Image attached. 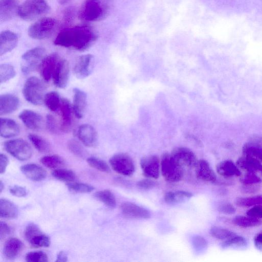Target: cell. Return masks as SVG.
<instances>
[{"instance_id": "cell-1", "label": "cell", "mask_w": 262, "mask_h": 262, "mask_svg": "<svg viewBox=\"0 0 262 262\" xmlns=\"http://www.w3.org/2000/svg\"><path fill=\"white\" fill-rule=\"evenodd\" d=\"M97 38V32L91 27L77 26L65 28L60 31L55 39L54 44L83 51L91 47Z\"/></svg>"}, {"instance_id": "cell-2", "label": "cell", "mask_w": 262, "mask_h": 262, "mask_svg": "<svg viewBox=\"0 0 262 262\" xmlns=\"http://www.w3.org/2000/svg\"><path fill=\"white\" fill-rule=\"evenodd\" d=\"M110 0H84L79 11L80 19L96 21L104 19L107 15Z\"/></svg>"}, {"instance_id": "cell-3", "label": "cell", "mask_w": 262, "mask_h": 262, "mask_svg": "<svg viewBox=\"0 0 262 262\" xmlns=\"http://www.w3.org/2000/svg\"><path fill=\"white\" fill-rule=\"evenodd\" d=\"M23 94L25 99L29 103L39 105L43 102L45 96V86L40 79L32 76L25 81Z\"/></svg>"}, {"instance_id": "cell-4", "label": "cell", "mask_w": 262, "mask_h": 262, "mask_svg": "<svg viewBox=\"0 0 262 262\" xmlns=\"http://www.w3.org/2000/svg\"><path fill=\"white\" fill-rule=\"evenodd\" d=\"M49 10L45 0H25L19 7L18 15L24 20H32L46 14Z\"/></svg>"}, {"instance_id": "cell-5", "label": "cell", "mask_w": 262, "mask_h": 262, "mask_svg": "<svg viewBox=\"0 0 262 262\" xmlns=\"http://www.w3.org/2000/svg\"><path fill=\"white\" fill-rule=\"evenodd\" d=\"M57 21L52 17H42L28 28V35L35 39H44L50 37L56 31Z\"/></svg>"}, {"instance_id": "cell-6", "label": "cell", "mask_w": 262, "mask_h": 262, "mask_svg": "<svg viewBox=\"0 0 262 262\" xmlns=\"http://www.w3.org/2000/svg\"><path fill=\"white\" fill-rule=\"evenodd\" d=\"M161 170L165 180L169 182H177L183 176V167L171 157L170 154L165 153L161 157Z\"/></svg>"}, {"instance_id": "cell-7", "label": "cell", "mask_w": 262, "mask_h": 262, "mask_svg": "<svg viewBox=\"0 0 262 262\" xmlns=\"http://www.w3.org/2000/svg\"><path fill=\"white\" fill-rule=\"evenodd\" d=\"M46 56V50L36 47L28 50L21 56V70L24 74H28L39 68Z\"/></svg>"}, {"instance_id": "cell-8", "label": "cell", "mask_w": 262, "mask_h": 262, "mask_svg": "<svg viewBox=\"0 0 262 262\" xmlns=\"http://www.w3.org/2000/svg\"><path fill=\"white\" fill-rule=\"evenodd\" d=\"M6 151L19 161L29 159L32 155L30 144L23 139L17 138L6 141L4 143Z\"/></svg>"}, {"instance_id": "cell-9", "label": "cell", "mask_w": 262, "mask_h": 262, "mask_svg": "<svg viewBox=\"0 0 262 262\" xmlns=\"http://www.w3.org/2000/svg\"><path fill=\"white\" fill-rule=\"evenodd\" d=\"M109 162L113 169L121 175L129 176L135 171L134 162L126 154H116L110 159Z\"/></svg>"}, {"instance_id": "cell-10", "label": "cell", "mask_w": 262, "mask_h": 262, "mask_svg": "<svg viewBox=\"0 0 262 262\" xmlns=\"http://www.w3.org/2000/svg\"><path fill=\"white\" fill-rule=\"evenodd\" d=\"M94 69V56L88 54L79 56L76 60L73 72L80 79H84L91 75Z\"/></svg>"}, {"instance_id": "cell-11", "label": "cell", "mask_w": 262, "mask_h": 262, "mask_svg": "<svg viewBox=\"0 0 262 262\" xmlns=\"http://www.w3.org/2000/svg\"><path fill=\"white\" fill-rule=\"evenodd\" d=\"M173 159L183 168L194 167L198 160L194 153L190 149L184 147L174 148L171 154Z\"/></svg>"}, {"instance_id": "cell-12", "label": "cell", "mask_w": 262, "mask_h": 262, "mask_svg": "<svg viewBox=\"0 0 262 262\" xmlns=\"http://www.w3.org/2000/svg\"><path fill=\"white\" fill-rule=\"evenodd\" d=\"M69 75L68 61L65 59L60 58L52 76L54 84L59 88H65L68 83Z\"/></svg>"}, {"instance_id": "cell-13", "label": "cell", "mask_w": 262, "mask_h": 262, "mask_svg": "<svg viewBox=\"0 0 262 262\" xmlns=\"http://www.w3.org/2000/svg\"><path fill=\"white\" fill-rule=\"evenodd\" d=\"M140 166L145 177L150 179H157L160 174V161L155 155L146 156L140 161Z\"/></svg>"}, {"instance_id": "cell-14", "label": "cell", "mask_w": 262, "mask_h": 262, "mask_svg": "<svg viewBox=\"0 0 262 262\" xmlns=\"http://www.w3.org/2000/svg\"><path fill=\"white\" fill-rule=\"evenodd\" d=\"M77 134L79 141L84 146L89 147L96 146L98 141L97 134L91 125H81L78 128Z\"/></svg>"}, {"instance_id": "cell-15", "label": "cell", "mask_w": 262, "mask_h": 262, "mask_svg": "<svg viewBox=\"0 0 262 262\" xmlns=\"http://www.w3.org/2000/svg\"><path fill=\"white\" fill-rule=\"evenodd\" d=\"M60 112V124L59 128L63 132H68L71 128L74 113L72 105L68 99L62 98L59 107Z\"/></svg>"}, {"instance_id": "cell-16", "label": "cell", "mask_w": 262, "mask_h": 262, "mask_svg": "<svg viewBox=\"0 0 262 262\" xmlns=\"http://www.w3.org/2000/svg\"><path fill=\"white\" fill-rule=\"evenodd\" d=\"M60 59L59 55L55 53L46 55L41 61L39 70L40 74L45 81H49L52 77L56 65Z\"/></svg>"}, {"instance_id": "cell-17", "label": "cell", "mask_w": 262, "mask_h": 262, "mask_svg": "<svg viewBox=\"0 0 262 262\" xmlns=\"http://www.w3.org/2000/svg\"><path fill=\"white\" fill-rule=\"evenodd\" d=\"M18 117L29 129L38 130L43 126V120L42 116L33 111L25 110L19 114Z\"/></svg>"}, {"instance_id": "cell-18", "label": "cell", "mask_w": 262, "mask_h": 262, "mask_svg": "<svg viewBox=\"0 0 262 262\" xmlns=\"http://www.w3.org/2000/svg\"><path fill=\"white\" fill-rule=\"evenodd\" d=\"M121 210L123 214L129 218L147 219L150 216L148 210L132 202L123 203L121 205Z\"/></svg>"}, {"instance_id": "cell-19", "label": "cell", "mask_w": 262, "mask_h": 262, "mask_svg": "<svg viewBox=\"0 0 262 262\" xmlns=\"http://www.w3.org/2000/svg\"><path fill=\"white\" fill-rule=\"evenodd\" d=\"M194 167L196 176L199 179L211 183L216 181V174L209 163L205 160H198Z\"/></svg>"}, {"instance_id": "cell-20", "label": "cell", "mask_w": 262, "mask_h": 262, "mask_svg": "<svg viewBox=\"0 0 262 262\" xmlns=\"http://www.w3.org/2000/svg\"><path fill=\"white\" fill-rule=\"evenodd\" d=\"M73 108L75 116L79 119L82 118L85 112L87 96L84 92L78 88L73 89Z\"/></svg>"}, {"instance_id": "cell-21", "label": "cell", "mask_w": 262, "mask_h": 262, "mask_svg": "<svg viewBox=\"0 0 262 262\" xmlns=\"http://www.w3.org/2000/svg\"><path fill=\"white\" fill-rule=\"evenodd\" d=\"M19 6L18 0H0V20L4 22L12 19L16 14Z\"/></svg>"}, {"instance_id": "cell-22", "label": "cell", "mask_w": 262, "mask_h": 262, "mask_svg": "<svg viewBox=\"0 0 262 262\" xmlns=\"http://www.w3.org/2000/svg\"><path fill=\"white\" fill-rule=\"evenodd\" d=\"M19 106L18 98L11 94H5L0 96L1 116L11 114L17 110Z\"/></svg>"}, {"instance_id": "cell-23", "label": "cell", "mask_w": 262, "mask_h": 262, "mask_svg": "<svg viewBox=\"0 0 262 262\" xmlns=\"http://www.w3.org/2000/svg\"><path fill=\"white\" fill-rule=\"evenodd\" d=\"M17 35L9 30H5L0 34V55L12 51L17 45Z\"/></svg>"}, {"instance_id": "cell-24", "label": "cell", "mask_w": 262, "mask_h": 262, "mask_svg": "<svg viewBox=\"0 0 262 262\" xmlns=\"http://www.w3.org/2000/svg\"><path fill=\"white\" fill-rule=\"evenodd\" d=\"M20 170L27 178L34 181H42L47 177L45 169L35 164L24 165L20 167Z\"/></svg>"}, {"instance_id": "cell-25", "label": "cell", "mask_w": 262, "mask_h": 262, "mask_svg": "<svg viewBox=\"0 0 262 262\" xmlns=\"http://www.w3.org/2000/svg\"><path fill=\"white\" fill-rule=\"evenodd\" d=\"M20 128L13 119L1 118L0 119V135L3 138H10L19 135Z\"/></svg>"}, {"instance_id": "cell-26", "label": "cell", "mask_w": 262, "mask_h": 262, "mask_svg": "<svg viewBox=\"0 0 262 262\" xmlns=\"http://www.w3.org/2000/svg\"><path fill=\"white\" fill-rule=\"evenodd\" d=\"M23 242L17 238H11L5 243L3 253L5 256L10 259L15 258L23 248Z\"/></svg>"}, {"instance_id": "cell-27", "label": "cell", "mask_w": 262, "mask_h": 262, "mask_svg": "<svg viewBox=\"0 0 262 262\" xmlns=\"http://www.w3.org/2000/svg\"><path fill=\"white\" fill-rule=\"evenodd\" d=\"M236 165L247 172H255L262 171V164L260 161L248 156L244 155L239 158L236 162Z\"/></svg>"}, {"instance_id": "cell-28", "label": "cell", "mask_w": 262, "mask_h": 262, "mask_svg": "<svg viewBox=\"0 0 262 262\" xmlns=\"http://www.w3.org/2000/svg\"><path fill=\"white\" fill-rule=\"evenodd\" d=\"M216 171L224 177L239 176L241 172L237 166L231 160H227L220 162L216 166Z\"/></svg>"}, {"instance_id": "cell-29", "label": "cell", "mask_w": 262, "mask_h": 262, "mask_svg": "<svg viewBox=\"0 0 262 262\" xmlns=\"http://www.w3.org/2000/svg\"><path fill=\"white\" fill-rule=\"evenodd\" d=\"M18 209L11 201L6 199L0 200V216L5 219H13L18 215Z\"/></svg>"}, {"instance_id": "cell-30", "label": "cell", "mask_w": 262, "mask_h": 262, "mask_svg": "<svg viewBox=\"0 0 262 262\" xmlns=\"http://www.w3.org/2000/svg\"><path fill=\"white\" fill-rule=\"evenodd\" d=\"M192 196L191 193L186 191H169L165 194L164 200L168 204H174L185 202Z\"/></svg>"}, {"instance_id": "cell-31", "label": "cell", "mask_w": 262, "mask_h": 262, "mask_svg": "<svg viewBox=\"0 0 262 262\" xmlns=\"http://www.w3.org/2000/svg\"><path fill=\"white\" fill-rule=\"evenodd\" d=\"M94 197L111 208H114L116 205L115 195L108 189L100 190L95 193Z\"/></svg>"}, {"instance_id": "cell-32", "label": "cell", "mask_w": 262, "mask_h": 262, "mask_svg": "<svg viewBox=\"0 0 262 262\" xmlns=\"http://www.w3.org/2000/svg\"><path fill=\"white\" fill-rule=\"evenodd\" d=\"M61 99L57 92L51 91L45 94L43 103L50 110L55 112L59 109Z\"/></svg>"}, {"instance_id": "cell-33", "label": "cell", "mask_w": 262, "mask_h": 262, "mask_svg": "<svg viewBox=\"0 0 262 262\" xmlns=\"http://www.w3.org/2000/svg\"><path fill=\"white\" fill-rule=\"evenodd\" d=\"M232 222L235 225L243 228L256 227L262 223L261 220L259 219L242 215H238L234 217Z\"/></svg>"}, {"instance_id": "cell-34", "label": "cell", "mask_w": 262, "mask_h": 262, "mask_svg": "<svg viewBox=\"0 0 262 262\" xmlns=\"http://www.w3.org/2000/svg\"><path fill=\"white\" fill-rule=\"evenodd\" d=\"M28 138L34 147L38 151L46 153L50 151L51 146L49 143L41 136L30 134L28 135Z\"/></svg>"}, {"instance_id": "cell-35", "label": "cell", "mask_w": 262, "mask_h": 262, "mask_svg": "<svg viewBox=\"0 0 262 262\" xmlns=\"http://www.w3.org/2000/svg\"><path fill=\"white\" fill-rule=\"evenodd\" d=\"M40 162L45 167L50 169L59 168L65 165L64 160L58 155H48L42 157Z\"/></svg>"}, {"instance_id": "cell-36", "label": "cell", "mask_w": 262, "mask_h": 262, "mask_svg": "<svg viewBox=\"0 0 262 262\" xmlns=\"http://www.w3.org/2000/svg\"><path fill=\"white\" fill-rule=\"evenodd\" d=\"M247 245V241L244 237L235 234L223 242L221 247L223 249L241 248L246 247Z\"/></svg>"}, {"instance_id": "cell-37", "label": "cell", "mask_w": 262, "mask_h": 262, "mask_svg": "<svg viewBox=\"0 0 262 262\" xmlns=\"http://www.w3.org/2000/svg\"><path fill=\"white\" fill-rule=\"evenodd\" d=\"M244 155L250 156L262 161V146L253 142L246 143L243 147Z\"/></svg>"}, {"instance_id": "cell-38", "label": "cell", "mask_w": 262, "mask_h": 262, "mask_svg": "<svg viewBox=\"0 0 262 262\" xmlns=\"http://www.w3.org/2000/svg\"><path fill=\"white\" fill-rule=\"evenodd\" d=\"M52 176L55 179L67 183L72 182L76 179V174L73 171L63 168H57L52 172Z\"/></svg>"}, {"instance_id": "cell-39", "label": "cell", "mask_w": 262, "mask_h": 262, "mask_svg": "<svg viewBox=\"0 0 262 262\" xmlns=\"http://www.w3.org/2000/svg\"><path fill=\"white\" fill-rule=\"evenodd\" d=\"M16 73L13 66L9 63L0 65V83H5L15 76Z\"/></svg>"}, {"instance_id": "cell-40", "label": "cell", "mask_w": 262, "mask_h": 262, "mask_svg": "<svg viewBox=\"0 0 262 262\" xmlns=\"http://www.w3.org/2000/svg\"><path fill=\"white\" fill-rule=\"evenodd\" d=\"M235 204L239 207H249L256 205L262 204V195L251 197L238 198L235 201Z\"/></svg>"}, {"instance_id": "cell-41", "label": "cell", "mask_w": 262, "mask_h": 262, "mask_svg": "<svg viewBox=\"0 0 262 262\" xmlns=\"http://www.w3.org/2000/svg\"><path fill=\"white\" fill-rule=\"evenodd\" d=\"M28 242L34 248L48 247L51 243L49 237L42 232L33 237Z\"/></svg>"}, {"instance_id": "cell-42", "label": "cell", "mask_w": 262, "mask_h": 262, "mask_svg": "<svg viewBox=\"0 0 262 262\" xmlns=\"http://www.w3.org/2000/svg\"><path fill=\"white\" fill-rule=\"evenodd\" d=\"M210 233L213 237L221 240H226L235 235L233 232L218 226L211 227Z\"/></svg>"}, {"instance_id": "cell-43", "label": "cell", "mask_w": 262, "mask_h": 262, "mask_svg": "<svg viewBox=\"0 0 262 262\" xmlns=\"http://www.w3.org/2000/svg\"><path fill=\"white\" fill-rule=\"evenodd\" d=\"M87 163L92 167L104 172H110V167L103 160L95 157H90L86 159Z\"/></svg>"}, {"instance_id": "cell-44", "label": "cell", "mask_w": 262, "mask_h": 262, "mask_svg": "<svg viewBox=\"0 0 262 262\" xmlns=\"http://www.w3.org/2000/svg\"><path fill=\"white\" fill-rule=\"evenodd\" d=\"M69 150L76 156L84 158L86 156V152L82 145L77 140L72 139L68 143Z\"/></svg>"}, {"instance_id": "cell-45", "label": "cell", "mask_w": 262, "mask_h": 262, "mask_svg": "<svg viewBox=\"0 0 262 262\" xmlns=\"http://www.w3.org/2000/svg\"><path fill=\"white\" fill-rule=\"evenodd\" d=\"M67 186L71 191L79 193H89L94 190L93 186L83 183L70 182Z\"/></svg>"}, {"instance_id": "cell-46", "label": "cell", "mask_w": 262, "mask_h": 262, "mask_svg": "<svg viewBox=\"0 0 262 262\" xmlns=\"http://www.w3.org/2000/svg\"><path fill=\"white\" fill-rule=\"evenodd\" d=\"M25 259L28 262H47L48 261L47 254L41 251L28 252L25 256Z\"/></svg>"}, {"instance_id": "cell-47", "label": "cell", "mask_w": 262, "mask_h": 262, "mask_svg": "<svg viewBox=\"0 0 262 262\" xmlns=\"http://www.w3.org/2000/svg\"><path fill=\"white\" fill-rule=\"evenodd\" d=\"M241 182L244 185L256 184L262 182L261 179L254 172H247L240 179Z\"/></svg>"}, {"instance_id": "cell-48", "label": "cell", "mask_w": 262, "mask_h": 262, "mask_svg": "<svg viewBox=\"0 0 262 262\" xmlns=\"http://www.w3.org/2000/svg\"><path fill=\"white\" fill-rule=\"evenodd\" d=\"M41 232V231L36 225L31 223L26 226L24 234L26 240L29 242L33 237Z\"/></svg>"}, {"instance_id": "cell-49", "label": "cell", "mask_w": 262, "mask_h": 262, "mask_svg": "<svg viewBox=\"0 0 262 262\" xmlns=\"http://www.w3.org/2000/svg\"><path fill=\"white\" fill-rule=\"evenodd\" d=\"M192 244L195 250L199 252L205 249L207 246L206 239L201 236H194L192 239Z\"/></svg>"}, {"instance_id": "cell-50", "label": "cell", "mask_w": 262, "mask_h": 262, "mask_svg": "<svg viewBox=\"0 0 262 262\" xmlns=\"http://www.w3.org/2000/svg\"><path fill=\"white\" fill-rule=\"evenodd\" d=\"M46 126L48 130L52 133H56L58 132V126L55 117L51 114L46 116Z\"/></svg>"}, {"instance_id": "cell-51", "label": "cell", "mask_w": 262, "mask_h": 262, "mask_svg": "<svg viewBox=\"0 0 262 262\" xmlns=\"http://www.w3.org/2000/svg\"><path fill=\"white\" fill-rule=\"evenodd\" d=\"M218 211L226 214H232L235 212L236 209L234 207L228 202H222L217 207Z\"/></svg>"}, {"instance_id": "cell-52", "label": "cell", "mask_w": 262, "mask_h": 262, "mask_svg": "<svg viewBox=\"0 0 262 262\" xmlns=\"http://www.w3.org/2000/svg\"><path fill=\"white\" fill-rule=\"evenodd\" d=\"M10 192L17 197H24L27 194V190L24 187L19 185H13L9 188Z\"/></svg>"}, {"instance_id": "cell-53", "label": "cell", "mask_w": 262, "mask_h": 262, "mask_svg": "<svg viewBox=\"0 0 262 262\" xmlns=\"http://www.w3.org/2000/svg\"><path fill=\"white\" fill-rule=\"evenodd\" d=\"M248 216L257 219H262V205H256L253 206L247 211Z\"/></svg>"}, {"instance_id": "cell-54", "label": "cell", "mask_w": 262, "mask_h": 262, "mask_svg": "<svg viewBox=\"0 0 262 262\" xmlns=\"http://www.w3.org/2000/svg\"><path fill=\"white\" fill-rule=\"evenodd\" d=\"M137 184L141 189H149L155 187L157 185V183L150 179H143L138 182Z\"/></svg>"}, {"instance_id": "cell-55", "label": "cell", "mask_w": 262, "mask_h": 262, "mask_svg": "<svg viewBox=\"0 0 262 262\" xmlns=\"http://www.w3.org/2000/svg\"><path fill=\"white\" fill-rule=\"evenodd\" d=\"M11 233L10 226L5 222H0V239L2 241Z\"/></svg>"}, {"instance_id": "cell-56", "label": "cell", "mask_w": 262, "mask_h": 262, "mask_svg": "<svg viewBox=\"0 0 262 262\" xmlns=\"http://www.w3.org/2000/svg\"><path fill=\"white\" fill-rule=\"evenodd\" d=\"M75 15V11L73 8L69 7L65 9L63 12V19L66 23H69L72 21Z\"/></svg>"}, {"instance_id": "cell-57", "label": "cell", "mask_w": 262, "mask_h": 262, "mask_svg": "<svg viewBox=\"0 0 262 262\" xmlns=\"http://www.w3.org/2000/svg\"><path fill=\"white\" fill-rule=\"evenodd\" d=\"M8 158L6 155L1 153L0 154V173H4L8 165Z\"/></svg>"}, {"instance_id": "cell-58", "label": "cell", "mask_w": 262, "mask_h": 262, "mask_svg": "<svg viewBox=\"0 0 262 262\" xmlns=\"http://www.w3.org/2000/svg\"><path fill=\"white\" fill-rule=\"evenodd\" d=\"M259 187L255 184L244 185L242 187L241 190L244 193H254L258 191Z\"/></svg>"}, {"instance_id": "cell-59", "label": "cell", "mask_w": 262, "mask_h": 262, "mask_svg": "<svg viewBox=\"0 0 262 262\" xmlns=\"http://www.w3.org/2000/svg\"><path fill=\"white\" fill-rule=\"evenodd\" d=\"M254 244L257 249L262 251V232L258 234L254 238Z\"/></svg>"}, {"instance_id": "cell-60", "label": "cell", "mask_w": 262, "mask_h": 262, "mask_svg": "<svg viewBox=\"0 0 262 262\" xmlns=\"http://www.w3.org/2000/svg\"><path fill=\"white\" fill-rule=\"evenodd\" d=\"M68 261V255L67 253L62 251L59 252L56 257V261L57 262H66Z\"/></svg>"}, {"instance_id": "cell-61", "label": "cell", "mask_w": 262, "mask_h": 262, "mask_svg": "<svg viewBox=\"0 0 262 262\" xmlns=\"http://www.w3.org/2000/svg\"><path fill=\"white\" fill-rule=\"evenodd\" d=\"M71 0H57L59 4L61 5H63L65 4L68 3Z\"/></svg>"}, {"instance_id": "cell-62", "label": "cell", "mask_w": 262, "mask_h": 262, "mask_svg": "<svg viewBox=\"0 0 262 262\" xmlns=\"http://www.w3.org/2000/svg\"><path fill=\"white\" fill-rule=\"evenodd\" d=\"M4 188V185L2 181L0 182V192H2Z\"/></svg>"}, {"instance_id": "cell-63", "label": "cell", "mask_w": 262, "mask_h": 262, "mask_svg": "<svg viewBox=\"0 0 262 262\" xmlns=\"http://www.w3.org/2000/svg\"><path fill=\"white\" fill-rule=\"evenodd\" d=\"M261 173H262V171H261Z\"/></svg>"}]
</instances>
